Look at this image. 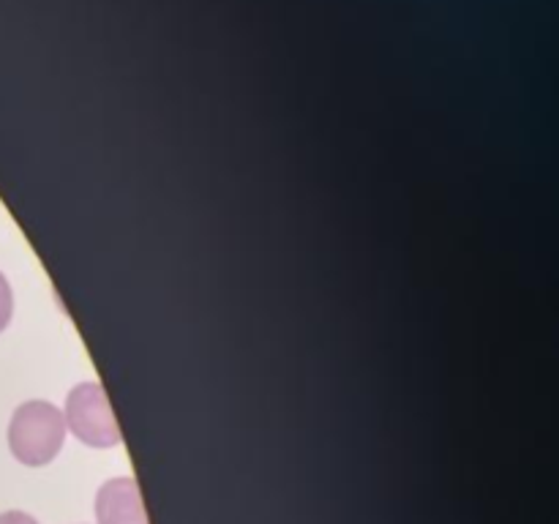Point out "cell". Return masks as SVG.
<instances>
[{
	"mask_svg": "<svg viewBox=\"0 0 559 524\" xmlns=\"http://www.w3.org/2000/svg\"><path fill=\"white\" fill-rule=\"evenodd\" d=\"M98 524H147L145 502L134 478H112L96 495Z\"/></svg>",
	"mask_w": 559,
	"mask_h": 524,
	"instance_id": "3957f363",
	"label": "cell"
},
{
	"mask_svg": "<svg viewBox=\"0 0 559 524\" xmlns=\"http://www.w3.org/2000/svg\"><path fill=\"white\" fill-rule=\"evenodd\" d=\"M66 440V418L55 404L25 402L14 409L9 424V448L16 462L44 467L60 453Z\"/></svg>",
	"mask_w": 559,
	"mask_h": 524,
	"instance_id": "6da1fadb",
	"label": "cell"
},
{
	"mask_svg": "<svg viewBox=\"0 0 559 524\" xmlns=\"http://www.w3.org/2000/svg\"><path fill=\"white\" fill-rule=\"evenodd\" d=\"M66 426L91 448H112L120 442L118 420H115L109 398L96 382H82L69 393L66 402Z\"/></svg>",
	"mask_w": 559,
	"mask_h": 524,
	"instance_id": "7a4b0ae2",
	"label": "cell"
},
{
	"mask_svg": "<svg viewBox=\"0 0 559 524\" xmlns=\"http://www.w3.org/2000/svg\"><path fill=\"white\" fill-rule=\"evenodd\" d=\"M0 524H38V522L22 511H5L0 513Z\"/></svg>",
	"mask_w": 559,
	"mask_h": 524,
	"instance_id": "5b68a950",
	"label": "cell"
},
{
	"mask_svg": "<svg viewBox=\"0 0 559 524\" xmlns=\"http://www.w3.org/2000/svg\"><path fill=\"white\" fill-rule=\"evenodd\" d=\"M11 311H14V295H11V287L9 282H5V276L0 273V333L9 327Z\"/></svg>",
	"mask_w": 559,
	"mask_h": 524,
	"instance_id": "277c9868",
	"label": "cell"
}]
</instances>
